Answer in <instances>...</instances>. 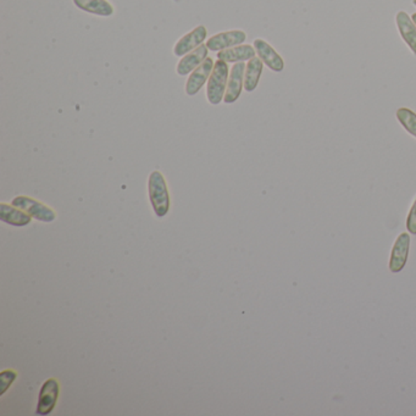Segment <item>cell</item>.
<instances>
[{"instance_id": "cell-13", "label": "cell", "mask_w": 416, "mask_h": 416, "mask_svg": "<svg viewBox=\"0 0 416 416\" xmlns=\"http://www.w3.org/2000/svg\"><path fill=\"white\" fill-rule=\"evenodd\" d=\"M255 48L252 47V45H249V44H241V45H236V47H232V48L225 49V50H221L217 53V59L219 60H222V62H226L227 64L229 62H234V64H237V62H247V60H250V59H253L255 57Z\"/></svg>"}, {"instance_id": "cell-9", "label": "cell", "mask_w": 416, "mask_h": 416, "mask_svg": "<svg viewBox=\"0 0 416 416\" xmlns=\"http://www.w3.org/2000/svg\"><path fill=\"white\" fill-rule=\"evenodd\" d=\"M254 48L261 59V62L273 72H282L285 69V62L281 58V55L270 45V44L264 41V39H255L254 41Z\"/></svg>"}, {"instance_id": "cell-12", "label": "cell", "mask_w": 416, "mask_h": 416, "mask_svg": "<svg viewBox=\"0 0 416 416\" xmlns=\"http://www.w3.org/2000/svg\"><path fill=\"white\" fill-rule=\"evenodd\" d=\"M396 24L403 41L407 43L413 54L416 55V24L406 11H399L396 15Z\"/></svg>"}, {"instance_id": "cell-19", "label": "cell", "mask_w": 416, "mask_h": 416, "mask_svg": "<svg viewBox=\"0 0 416 416\" xmlns=\"http://www.w3.org/2000/svg\"><path fill=\"white\" fill-rule=\"evenodd\" d=\"M407 230L410 235L416 236V199L407 217Z\"/></svg>"}, {"instance_id": "cell-3", "label": "cell", "mask_w": 416, "mask_h": 416, "mask_svg": "<svg viewBox=\"0 0 416 416\" xmlns=\"http://www.w3.org/2000/svg\"><path fill=\"white\" fill-rule=\"evenodd\" d=\"M13 206L19 208L21 210L26 211L34 219L43 222H53L57 219V214L49 206H44L43 203L36 201L29 196H19L13 199Z\"/></svg>"}, {"instance_id": "cell-1", "label": "cell", "mask_w": 416, "mask_h": 416, "mask_svg": "<svg viewBox=\"0 0 416 416\" xmlns=\"http://www.w3.org/2000/svg\"><path fill=\"white\" fill-rule=\"evenodd\" d=\"M149 199L153 206L154 213L158 217L168 215L170 210V194L168 183L160 171H153L149 176Z\"/></svg>"}, {"instance_id": "cell-14", "label": "cell", "mask_w": 416, "mask_h": 416, "mask_svg": "<svg viewBox=\"0 0 416 416\" xmlns=\"http://www.w3.org/2000/svg\"><path fill=\"white\" fill-rule=\"evenodd\" d=\"M0 220L5 224H9V225L22 227V226L31 224L32 216L20 210L19 208L16 209V206L14 208V206H8L5 203H1L0 204Z\"/></svg>"}, {"instance_id": "cell-17", "label": "cell", "mask_w": 416, "mask_h": 416, "mask_svg": "<svg viewBox=\"0 0 416 416\" xmlns=\"http://www.w3.org/2000/svg\"><path fill=\"white\" fill-rule=\"evenodd\" d=\"M398 121L406 129L408 134H412L416 138V114L409 108H399L396 113Z\"/></svg>"}, {"instance_id": "cell-20", "label": "cell", "mask_w": 416, "mask_h": 416, "mask_svg": "<svg viewBox=\"0 0 416 416\" xmlns=\"http://www.w3.org/2000/svg\"><path fill=\"white\" fill-rule=\"evenodd\" d=\"M412 20L414 21V24H416V13H414V14L412 15Z\"/></svg>"}, {"instance_id": "cell-21", "label": "cell", "mask_w": 416, "mask_h": 416, "mask_svg": "<svg viewBox=\"0 0 416 416\" xmlns=\"http://www.w3.org/2000/svg\"><path fill=\"white\" fill-rule=\"evenodd\" d=\"M413 4L415 5L416 6V0H413Z\"/></svg>"}, {"instance_id": "cell-6", "label": "cell", "mask_w": 416, "mask_h": 416, "mask_svg": "<svg viewBox=\"0 0 416 416\" xmlns=\"http://www.w3.org/2000/svg\"><path fill=\"white\" fill-rule=\"evenodd\" d=\"M410 248V236L408 234H401L398 237L396 243L393 245L391 259H389V271L392 273H398L406 268Z\"/></svg>"}, {"instance_id": "cell-10", "label": "cell", "mask_w": 416, "mask_h": 416, "mask_svg": "<svg viewBox=\"0 0 416 416\" xmlns=\"http://www.w3.org/2000/svg\"><path fill=\"white\" fill-rule=\"evenodd\" d=\"M244 73H245L244 62H237L231 69L227 89H226L225 98H224L226 104L235 103L241 96L244 87Z\"/></svg>"}, {"instance_id": "cell-2", "label": "cell", "mask_w": 416, "mask_h": 416, "mask_svg": "<svg viewBox=\"0 0 416 416\" xmlns=\"http://www.w3.org/2000/svg\"><path fill=\"white\" fill-rule=\"evenodd\" d=\"M230 69L227 62L222 60H217L214 65L213 72H211L208 86H206V96L208 101L213 106L220 104L225 98L226 89H227V83H229V77H230Z\"/></svg>"}, {"instance_id": "cell-5", "label": "cell", "mask_w": 416, "mask_h": 416, "mask_svg": "<svg viewBox=\"0 0 416 416\" xmlns=\"http://www.w3.org/2000/svg\"><path fill=\"white\" fill-rule=\"evenodd\" d=\"M247 39V34L242 29H232L221 34H215L206 42V47L211 52H221L225 49L232 48L236 45L243 44Z\"/></svg>"}, {"instance_id": "cell-16", "label": "cell", "mask_w": 416, "mask_h": 416, "mask_svg": "<svg viewBox=\"0 0 416 416\" xmlns=\"http://www.w3.org/2000/svg\"><path fill=\"white\" fill-rule=\"evenodd\" d=\"M73 4L78 9L98 16H111L114 14V6L108 0H73Z\"/></svg>"}, {"instance_id": "cell-18", "label": "cell", "mask_w": 416, "mask_h": 416, "mask_svg": "<svg viewBox=\"0 0 416 416\" xmlns=\"http://www.w3.org/2000/svg\"><path fill=\"white\" fill-rule=\"evenodd\" d=\"M16 373H14L13 370H4L1 375H0V385H1V394H4L6 392V389L11 386V383L14 382L15 378H16Z\"/></svg>"}, {"instance_id": "cell-7", "label": "cell", "mask_w": 416, "mask_h": 416, "mask_svg": "<svg viewBox=\"0 0 416 416\" xmlns=\"http://www.w3.org/2000/svg\"><path fill=\"white\" fill-rule=\"evenodd\" d=\"M208 36V29L204 26H198L192 29L189 34H185L178 43L173 47V54L176 57H185L186 54L191 53L192 50L201 47Z\"/></svg>"}, {"instance_id": "cell-8", "label": "cell", "mask_w": 416, "mask_h": 416, "mask_svg": "<svg viewBox=\"0 0 416 416\" xmlns=\"http://www.w3.org/2000/svg\"><path fill=\"white\" fill-rule=\"evenodd\" d=\"M214 65L215 64L213 62V59L206 58L194 71L192 72L186 83L187 96H196V93L201 91V87L206 85V81H209Z\"/></svg>"}, {"instance_id": "cell-15", "label": "cell", "mask_w": 416, "mask_h": 416, "mask_svg": "<svg viewBox=\"0 0 416 416\" xmlns=\"http://www.w3.org/2000/svg\"><path fill=\"white\" fill-rule=\"evenodd\" d=\"M264 62L261 59L254 57L249 60L247 66H245V73H244V89L247 92L255 91L258 87L260 77L263 73Z\"/></svg>"}, {"instance_id": "cell-4", "label": "cell", "mask_w": 416, "mask_h": 416, "mask_svg": "<svg viewBox=\"0 0 416 416\" xmlns=\"http://www.w3.org/2000/svg\"><path fill=\"white\" fill-rule=\"evenodd\" d=\"M60 392V386L55 378H49L43 386L41 387L38 396V404H37V414L38 415H48L53 412L54 407L57 404Z\"/></svg>"}, {"instance_id": "cell-11", "label": "cell", "mask_w": 416, "mask_h": 416, "mask_svg": "<svg viewBox=\"0 0 416 416\" xmlns=\"http://www.w3.org/2000/svg\"><path fill=\"white\" fill-rule=\"evenodd\" d=\"M209 48L206 47V44H201V47L192 50L191 53L186 54L183 58L178 62V67H176V72L180 76H186L189 72H193L196 67L201 65V62H204L208 58V52Z\"/></svg>"}]
</instances>
